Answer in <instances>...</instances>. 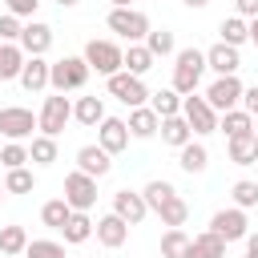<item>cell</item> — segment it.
<instances>
[{
	"label": "cell",
	"instance_id": "cell-1",
	"mask_svg": "<svg viewBox=\"0 0 258 258\" xmlns=\"http://www.w3.org/2000/svg\"><path fill=\"white\" fill-rule=\"evenodd\" d=\"M89 73H93V69L85 64V56H60V60H52V64H48V89H52V93L85 89Z\"/></svg>",
	"mask_w": 258,
	"mask_h": 258
},
{
	"label": "cell",
	"instance_id": "cell-2",
	"mask_svg": "<svg viewBox=\"0 0 258 258\" xmlns=\"http://www.w3.org/2000/svg\"><path fill=\"white\" fill-rule=\"evenodd\" d=\"M202 73H206V52H198V48H177V60H173V85H169V89H177L181 97H185V93H198Z\"/></svg>",
	"mask_w": 258,
	"mask_h": 258
},
{
	"label": "cell",
	"instance_id": "cell-3",
	"mask_svg": "<svg viewBox=\"0 0 258 258\" xmlns=\"http://www.w3.org/2000/svg\"><path fill=\"white\" fill-rule=\"evenodd\" d=\"M73 121V101L64 97V93H52V97H44V105H40V117H36V129L40 133H48V137H56L64 125Z\"/></svg>",
	"mask_w": 258,
	"mask_h": 258
},
{
	"label": "cell",
	"instance_id": "cell-4",
	"mask_svg": "<svg viewBox=\"0 0 258 258\" xmlns=\"http://www.w3.org/2000/svg\"><path fill=\"white\" fill-rule=\"evenodd\" d=\"M105 24H109V32L125 36L129 44L145 40V32H149V16H145V12H137V8H113Z\"/></svg>",
	"mask_w": 258,
	"mask_h": 258
},
{
	"label": "cell",
	"instance_id": "cell-5",
	"mask_svg": "<svg viewBox=\"0 0 258 258\" xmlns=\"http://www.w3.org/2000/svg\"><path fill=\"white\" fill-rule=\"evenodd\" d=\"M32 129H36L32 109H24V105H8V109H0V137H4V141H28Z\"/></svg>",
	"mask_w": 258,
	"mask_h": 258
},
{
	"label": "cell",
	"instance_id": "cell-6",
	"mask_svg": "<svg viewBox=\"0 0 258 258\" xmlns=\"http://www.w3.org/2000/svg\"><path fill=\"white\" fill-rule=\"evenodd\" d=\"M85 64L101 77H113V73H121V48L113 40H89L85 44Z\"/></svg>",
	"mask_w": 258,
	"mask_h": 258
},
{
	"label": "cell",
	"instance_id": "cell-7",
	"mask_svg": "<svg viewBox=\"0 0 258 258\" xmlns=\"http://www.w3.org/2000/svg\"><path fill=\"white\" fill-rule=\"evenodd\" d=\"M181 117H185V125H189L194 133H218V113L210 109L206 97L185 93V97H181Z\"/></svg>",
	"mask_w": 258,
	"mask_h": 258
},
{
	"label": "cell",
	"instance_id": "cell-8",
	"mask_svg": "<svg viewBox=\"0 0 258 258\" xmlns=\"http://www.w3.org/2000/svg\"><path fill=\"white\" fill-rule=\"evenodd\" d=\"M109 81V93L121 101V105H129V109H137V105H145L149 101V89L141 85V77H133V73H113V77H105Z\"/></svg>",
	"mask_w": 258,
	"mask_h": 258
},
{
	"label": "cell",
	"instance_id": "cell-9",
	"mask_svg": "<svg viewBox=\"0 0 258 258\" xmlns=\"http://www.w3.org/2000/svg\"><path fill=\"white\" fill-rule=\"evenodd\" d=\"M242 81H238V73H230V77H218L210 89H206V101H210V109L214 113H226V109H238V101H242Z\"/></svg>",
	"mask_w": 258,
	"mask_h": 258
},
{
	"label": "cell",
	"instance_id": "cell-10",
	"mask_svg": "<svg viewBox=\"0 0 258 258\" xmlns=\"http://www.w3.org/2000/svg\"><path fill=\"white\" fill-rule=\"evenodd\" d=\"M64 202H69L73 210H93V206H97V177L73 169V173L64 177Z\"/></svg>",
	"mask_w": 258,
	"mask_h": 258
},
{
	"label": "cell",
	"instance_id": "cell-11",
	"mask_svg": "<svg viewBox=\"0 0 258 258\" xmlns=\"http://www.w3.org/2000/svg\"><path fill=\"white\" fill-rule=\"evenodd\" d=\"M210 230L230 246V242H242L250 230H246V210H238V206H230V210H218L214 218H210Z\"/></svg>",
	"mask_w": 258,
	"mask_h": 258
},
{
	"label": "cell",
	"instance_id": "cell-12",
	"mask_svg": "<svg viewBox=\"0 0 258 258\" xmlns=\"http://www.w3.org/2000/svg\"><path fill=\"white\" fill-rule=\"evenodd\" d=\"M97 145H101L105 153H121V149L129 145V125H125L121 117H101V125H97Z\"/></svg>",
	"mask_w": 258,
	"mask_h": 258
},
{
	"label": "cell",
	"instance_id": "cell-13",
	"mask_svg": "<svg viewBox=\"0 0 258 258\" xmlns=\"http://www.w3.org/2000/svg\"><path fill=\"white\" fill-rule=\"evenodd\" d=\"M16 44L24 48V56H44V52L52 48V28H48V24H40V20H28Z\"/></svg>",
	"mask_w": 258,
	"mask_h": 258
},
{
	"label": "cell",
	"instance_id": "cell-14",
	"mask_svg": "<svg viewBox=\"0 0 258 258\" xmlns=\"http://www.w3.org/2000/svg\"><path fill=\"white\" fill-rule=\"evenodd\" d=\"M93 234H97V242H101V246L117 250V246H125V242H129V222H125V218H117V214H105V218H97Z\"/></svg>",
	"mask_w": 258,
	"mask_h": 258
},
{
	"label": "cell",
	"instance_id": "cell-15",
	"mask_svg": "<svg viewBox=\"0 0 258 258\" xmlns=\"http://www.w3.org/2000/svg\"><path fill=\"white\" fill-rule=\"evenodd\" d=\"M109 157H113V153H105L101 145H81V149H77V169L89 173V177H105V173L113 169Z\"/></svg>",
	"mask_w": 258,
	"mask_h": 258
},
{
	"label": "cell",
	"instance_id": "cell-16",
	"mask_svg": "<svg viewBox=\"0 0 258 258\" xmlns=\"http://www.w3.org/2000/svg\"><path fill=\"white\" fill-rule=\"evenodd\" d=\"M113 214H117V218H125L129 226H137V222L149 214V206H145V198H141V194H133V189H117V194H113Z\"/></svg>",
	"mask_w": 258,
	"mask_h": 258
},
{
	"label": "cell",
	"instance_id": "cell-17",
	"mask_svg": "<svg viewBox=\"0 0 258 258\" xmlns=\"http://www.w3.org/2000/svg\"><path fill=\"white\" fill-rule=\"evenodd\" d=\"M206 69H214L218 77H230V73H238L242 69V56H238V48L234 44H214L210 52H206Z\"/></svg>",
	"mask_w": 258,
	"mask_h": 258
},
{
	"label": "cell",
	"instance_id": "cell-18",
	"mask_svg": "<svg viewBox=\"0 0 258 258\" xmlns=\"http://www.w3.org/2000/svg\"><path fill=\"white\" fill-rule=\"evenodd\" d=\"M28 93H40V89H48V60L44 56H24V69H20V77H16Z\"/></svg>",
	"mask_w": 258,
	"mask_h": 258
},
{
	"label": "cell",
	"instance_id": "cell-19",
	"mask_svg": "<svg viewBox=\"0 0 258 258\" xmlns=\"http://www.w3.org/2000/svg\"><path fill=\"white\" fill-rule=\"evenodd\" d=\"M129 137H141V141H149L153 133H157V125H161V117L149 109V105H137V109H129Z\"/></svg>",
	"mask_w": 258,
	"mask_h": 258
},
{
	"label": "cell",
	"instance_id": "cell-20",
	"mask_svg": "<svg viewBox=\"0 0 258 258\" xmlns=\"http://www.w3.org/2000/svg\"><path fill=\"white\" fill-rule=\"evenodd\" d=\"M181 258H226V242H222L214 230H206V234L189 238V246H185Z\"/></svg>",
	"mask_w": 258,
	"mask_h": 258
},
{
	"label": "cell",
	"instance_id": "cell-21",
	"mask_svg": "<svg viewBox=\"0 0 258 258\" xmlns=\"http://www.w3.org/2000/svg\"><path fill=\"white\" fill-rule=\"evenodd\" d=\"M153 60H157V56H153L145 44H129V48L121 52V69L133 73V77H145V73L153 69Z\"/></svg>",
	"mask_w": 258,
	"mask_h": 258
},
{
	"label": "cell",
	"instance_id": "cell-22",
	"mask_svg": "<svg viewBox=\"0 0 258 258\" xmlns=\"http://www.w3.org/2000/svg\"><path fill=\"white\" fill-rule=\"evenodd\" d=\"M157 129H161V141H165V145H173V149H181V145L194 137V129L185 125V117H181V113L161 117V125H157Z\"/></svg>",
	"mask_w": 258,
	"mask_h": 258
},
{
	"label": "cell",
	"instance_id": "cell-23",
	"mask_svg": "<svg viewBox=\"0 0 258 258\" xmlns=\"http://www.w3.org/2000/svg\"><path fill=\"white\" fill-rule=\"evenodd\" d=\"M177 165H181L185 173H202V169L210 165V153H206V145L189 137V141H185V145L177 149Z\"/></svg>",
	"mask_w": 258,
	"mask_h": 258
},
{
	"label": "cell",
	"instance_id": "cell-24",
	"mask_svg": "<svg viewBox=\"0 0 258 258\" xmlns=\"http://www.w3.org/2000/svg\"><path fill=\"white\" fill-rule=\"evenodd\" d=\"M60 234H64V242H73V246L89 242V238H93V222H89V214H85V210H73L69 222L60 226Z\"/></svg>",
	"mask_w": 258,
	"mask_h": 258
},
{
	"label": "cell",
	"instance_id": "cell-25",
	"mask_svg": "<svg viewBox=\"0 0 258 258\" xmlns=\"http://www.w3.org/2000/svg\"><path fill=\"white\" fill-rule=\"evenodd\" d=\"M20 69H24V48L0 40V81H16Z\"/></svg>",
	"mask_w": 258,
	"mask_h": 258
},
{
	"label": "cell",
	"instance_id": "cell-26",
	"mask_svg": "<svg viewBox=\"0 0 258 258\" xmlns=\"http://www.w3.org/2000/svg\"><path fill=\"white\" fill-rule=\"evenodd\" d=\"M218 129H222L226 137H242V133L254 129V117H250L246 109H226V113L218 117Z\"/></svg>",
	"mask_w": 258,
	"mask_h": 258
},
{
	"label": "cell",
	"instance_id": "cell-27",
	"mask_svg": "<svg viewBox=\"0 0 258 258\" xmlns=\"http://www.w3.org/2000/svg\"><path fill=\"white\" fill-rule=\"evenodd\" d=\"M230 161H234V165H254V161H258V137H254V133L230 137Z\"/></svg>",
	"mask_w": 258,
	"mask_h": 258
},
{
	"label": "cell",
	"instance_id": "cell-28",
	"mask_svg": "<svg viewBox=\"0 0 258 258\" xmlns=\"http://www.w3.org/2000/svg\"><path fill=\"white\" fill-rule=\"evenodd\" d=\"M73 117H77L81 125L97 129V125H101V117H105V105H101V97H77V105H73Z\"/></svg>",
	"mask_w": 258,
	"mask_h": 258
},
{
	"label": "cell",
	"instance_id": "cell-29",
	"mask_svg": "<svg viewBox=\"0 0 258 258\" xmlns=\"http://www.w3.org/2000/svg\"><path fill=\"white\" fill-rule=\"evenodd\" d=\"M149 109L157 117H173V113H181V93L177 89H157V93H149Z\"/></svg>",
	"mask_w": 258,
	"mask_h": 258
},
{
	"label": "cell",
	"instance_id": "cell-30",
	"mask_svg": "<svg viewBox=\"0 0 258 258\" xmlns=\"http://www.w3.org/2000/svg\"><path fill=\"white\" fill-rule=\"evenodd\" d=\"M28 161H36V165H52V161H56V137L36 133L32 145H28Z\"/></svg>",
	"mask_w": 258,
	"mask_h": 258
},
{
	"label": "cell",
	"instance_id": "cell-31",
	"mask_svg": "<svg viewBox=\"0 0 258 258\" xmlns=\"http://www.w3.org/2000/svg\"><path fill=\"white\" fill-rule=\"evenodd\" d=\"M24 246H28V230L24 226H4L0 230V254L16 258V254H24Z\"/></svg>",
	"mask_w": 258,
	"mask_h": 258
},
{
	"label": "cell",
	"instance_id": "cell-32",
	"mask_svg": "<svg viewBox=\"0 0 258 258\" xmlns=\"http://www.w3.org/2000/svg\"><path fill=\"white\" fill-rule=\"evenodd\" d=\"M157 218H161V226H185V218H189V206H185V198H169V202H161V210H157Z\"/></svg>",
	"mask_w": 258,
	"mask_h": 258
},
{
	"label": "cell",
	"instance_id": "cell-33",
	"mask_svg": "<svg viewBox=\"0 0 258 258\" xmlns=\"http://www.w3.org/2000/svg\"><path fill=\"white\" fill-rule=\"evenodd\" d=\"M69 214H73V206H69L64 198H52V202H44V206H40V222H44V226H52V230H60V226L69 222Z\"/></svg>",
	"mask_w": 258,
	"mask_h": 258
},
{
	"label": "cell",
	"instance_id": "cell-34",
	"mask_svg": "<svg viewBox=\"0 0 258 258\" xmlns=\"http://www.w3.org/2000/svg\"><path fill=\"white\" fill-rule=\"evenodd\" d=\"M185 246H189V234H185L181 226H169V230L161 234V258H181Z\"/></svg>",
	"mask_w": 258,
	"mask_h": 258
},
{
	"label": "cell",
	"instance_id": "cell-35",
	"mask_svg": "<svg viewBox=\"0 0 258 258\" xmlns=\"http://www.w3.org/2000/svg\"><path fill=\"white\" fill-rule=\"evenodd\" d=\"M218 32H222V44H234V48L250 40V32H246V20H242V16H226V20L218 24Z\"/></svg>",
	"mask_w": 258,
	"mask_h": 258
},
{
	"label": "cell",
	"instance_id": "cell-36",
	"mask_svg": "<svg viewBox=\"0 0 258 258\" xmlns=\"http://www.w3.org/2000/svg\"><path fill=\"white\" fill-rule=\"evenodd\" d=\"M173 194H177V189H173L165 177H153V181L141 189V198H145V206H149V210H161V202H169Z\"/></svg>",
	"mask_w": 258,
	"mask_h": 258
},
{
	"label": "cell",
	"instance_id": "cell-37",
	"mask_svg": "<svg viewBox=\"0 0 258 258\" xmlns=\"http://www.w3.org/2000/svg\"><path fill=\"white\" fill-rule=\"evenodd\" d=\"M24 258H69V254H64V246L52 242V238H28Z\"/></svg>",
	"mask_w": 258,
	"mask_h": 258
},
{
	"label": "cell",
	"instance_id": "cell-38",
	"mask_svg": "<svg viewBox=\"0 0 258 258\" xmlns=\"http://www.w3.org/2000/svg\"><path fill=\"white\" fill-rule=\"evenodd\" d=\"M32 185H36V177H32V169H24V165L8 169V177H4V194H32Z\"/></svg>",
	"mask_w": 258,
	"mask_h": 258
},
{
	"label": "cell",
	"instance_id": "cell-39",
	"mask_svg": "<svg viewBox=\"0 0 258 258\" xmlns=\"http://www.w3.org/2000/svg\"><path fill=\"white\" fill-rule=\"evenodd\" d=\"M145 48H149L153 56H169L177 44H173V32H169V28H157V32L149 28V32H145Z\"/></svg>",
	"mask_w": 258,
	"mask_h": 258
},
{
	"label": "cell",
	"instance_id": "cell-40",
	"mask_svg": "<svg viewBox=\"0 0 258 258\" xmlns=\"http://www.w3.org/2000/svg\"><path fill=\"white\" fill-rule=\"evenodd\" d=\"M28 161V145L24 141H4L0 145V165L4 169H16V165H24Z\"/></svg>",
	"mask_w": 258,
	"mask_h": 258
},
{
	"label": "cell",
	"instance_id": "cell-41",
	"mask_svg": "<svg viewBox=\"0 0 258 258\" xmlns=\"http://www.w3.org/2000/svg\"><path fill=\"white\" fill-rule=\"evenodd\" d=\"M234 206L238 210H250V206H258V181H234Z\"/></svg>",
	"mask_w": 258,
	"mask_h": 258
},
{
	"label": "cell",
	"instance_id": "cell-42",
	"mask_svg": "<svg viewBox=\"0 0 258 258\" xmlns=\"http://www.w3.org/2000/svg\"><path fill=\"white\" fill-rule=\"evenodd\" d=\"M20 32H24V24H20V16H12V12H4V16H0V40H8V44H16V40H20Z\"/></svg>",
	"mask_w": 258,
	"mask_h": 258
},
{
	"label": "cell",
	"instance_id": "cell-43",
	"mask_svg": "<svg viewBox=\"0 0 258 258\" xmlns=\"http://www.w3.org/2000/svg\"><path fill=\"white\" fill-rule=\"evenodd\" d=\"M36 8H40V0H4V12H12V16H36Z\"/></svg>",
	"mask_w": 258,
	"mask_h": 258
},
{
	"label": "cell",
	"instance_id": "cell-44",
	"mask_svg": "<svg viewBox=\"0 0 258 258\" xmlns=\"http://www.w3.org/2000/svg\"><path fill=\"white\" fill-rule=\"evenodd\" d=\"M242 109H246L250 117H258V81H254L250 89H242Z\"/></svg>",
	"mask_w": 258,
	"mask_h": 258
},
{
	"label": "cell",
	"instance_id": "cell-45",
	"mask_svg": "<svg viewBox=\"0 0 258 258\" xmlns=\"http://www.w3.org/2000/svg\"><path fill=\"white\" fill-rule=\"evenodd\" d=\"M234 4H238V16H242V20H246V16H250V20L258 16V0H234Z\"/></svg>",
	"mask_w": 258,
	"mask_h": 258
},
{
	"label": "cell",
	"instance_id": "cell-46",
	"mask_svg": "<svg viewBox=\"0 0 258 258\" xmlns=\"http://www.w3.org/2000/svg\"><path fill=\"white\" fill-rule=\"evenodd\" d=\"M246 258H258V234H246Z\"/></svg>",
	"mask_w": 258,
	"mask_h": 258
},
{
	"label": "cell",
	"instance_id": "cell-47",
	"mask_svg": "<svg viewBox=\"0 0 258 258\" xmlns=\"http://www.w3.org/2000/svg\"><path fill=\"white\" fill-rule=\"evenodd\" d=\"M246 32H250V40H254V44H258V16H254V20H250V24H246Z\"/></svg>",
	"mask_w": 258,
	"mask_h": 258
},
{
	"label": "cell",
	"instance_id": "cell-48",
	"mask_svg": "<svg viewBox=\"0 0 258 258\" xmlns=\"http://www.w3.org/2000/svg\"><path fill=\"white\" fill-rule=\"evenodd\" d=\"M181 4H185V8H206L210 0H181Z\"/></svg>",
	"mask_w": 258,
	"mask_h": 258
},
{
	"label": "cell",
	"instance_id": "cell-49",
	"mask_svg": "<svg viewBox=\"0 0 258 258\" xmlns=\"http://www.w3.org/2000/svg\"><path fill=\"white\" fill-rule=\"evenodd\" d=\"M109 4H113V8H129L133 0H109Z\"/></svg>",
	"mask_w": 258,
	"mask_h": 258
},
{
	"label": "cell",
	"instance_id": "cell-50",
	"mask_svg": "<svg viewBox=\"0 0 258 258\" xmlns=\"http://www.w3.org/2000/svg\"><path fill=\"white\" fill-rule=\"evenodd\" d=\"M56 4H60V8H73V4H81V0H56Z\"/></svg>",
	"mask_w": 258,
	"mask_h": 258
},
{
	"label": "cell",
	"instance_id": "cell-51",
	"mask_svg": "<svg viewBox=\"0 0 258 258\" xmlns=\"http://www.w3.org/2000/svg\"><path fill=\"white\" fill-rule=\"evenodd\" d=\"M250 133H254V137H258V121H254V129H250Z\"/></svg>",
	"mask_w": 258,
	"mask_h": 258
},
{
	"label": "cell",
	"instance_id": "cell-52",
	"mask_svg": "<svg viewBox=\"0 0 258 258\" xmlns=\"http://www.w3.org/2000/svg\"><path fill=\"white\" fill-rule=\"evenodd\" d=\"M0 202H4V185H0Z\"/></svg>",
	"mask_w": 258,
	"mask_h": 258
},
{
	"label": "cell",
	"instance_id": "cell-53",
	"mask_svg": "<svg viewBox=\"0 0 258 258\" xmlns=\"http://www.w3.org/2000/svg\"><path fill=\"white\" fill-rule=\"evenodd\" d=\"M0 145H4V141H0Z\"/></svg>",
	"mask_w": 258,
	"mask_h": 258
}]
</instances>
